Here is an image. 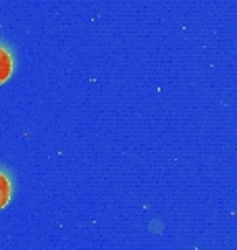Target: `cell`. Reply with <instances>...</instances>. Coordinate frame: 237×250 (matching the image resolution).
<instances>
[{"mask_svg":"<svg viewBox=\"0 0 237 250\" xmlns=\"http://www.w3.org/2000/svg\"><path fill=\"white\" fill-rule=\"evenodd\" d=\"M13 71H15V57H13V52L6 48L4 44H0V85L11 80Z\"/></svg>","mask_w":237,"mask_h":250,"instance_id":"obj_1","label":"cell"},{"mask_svg":"<svg viewBox=\"0 0 237 250\" xmlns=\"http://www.w3.org/2000/svg\"><path fill=\"white\" fill-rule=\"evenodd\" d=\"M11 196H13V184H11L9 175L0 169V208H4L6 205H9Z\"/></svg>","mask_w":237,"mask_h":250,"instance_id":"obj_2","label":"cell"}]
</instances>
